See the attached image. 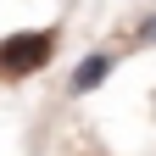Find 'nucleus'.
<instances>
[{
  "mask_svg": "<svg viewBox=\"0 0 156 156\" xmlns=\"http://www.w3.org/2000/svg\"><path fill=\"white\" fill-rule=\"evenodd\" d=\"M62 50V28H17L0 39V84H23V78L45 73Z\"/></svg>",
  "mask_w": 156,
  "mask_h": 156,
  "instance_id": "f257e3e1",
  "label": "nucleus"
},
{
  "mask_svg": "<svg viewBox=\"0 0 156 156\" xmlns=\"http://www.w3.org/2000/svg\"><path fill=\"white\" fill-rule=\"evenodd\" d=\"M134 45H156V11H145L134 23Z\"/></svg>",
  "mask_w": 156,
  "mask_h": 156,
  "instance_id": "7ed1b4c3",
  "label": "nucleus"
},
{
  "mask_svg": "<svg viewBox=\"0 0 156 156\" xmlns=\"http://www.w3.org/2000/svg\"><path fill=\"white\" fill-rule=\"evenodd\" d=\"M112 73H117V56H112V50H89L84 62L67 73V95H73V101H84V95H95Z\"/></svg>",
  "mask_w": 156,
  "mask_h": 156,
  "instance_id": "f03ea898",
  "label": "nucleus"
}]
</instances>
